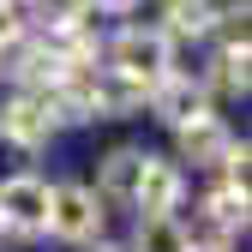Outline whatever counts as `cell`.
Here are the masks:
<instances>
[{"label": "cell", "instance_id": "ac0fdd59", "mask_svg": "<svg viewBox=\"0 0 252 252\" xmlns=\"http://www.w3.org/2000/svg\"><path fill=\"white\" fill-rule=\"evenodd\" d=\"M0 240H6V222H0Z\"/></svg>", "mask_w": 252, "mask_h": 252}, {"label": "cell", "instance_id": "52a82bcc", "mask_svg": "<svg viewBox=\"0 0 252 252\" xmlns=\"http://www.w3.org/2000/svg\"><path fill=\"white\" fill-rule=\"evenodd\" d=\"M144 156H150V150H132V144L108 150V156H102L96 198H108V204H132V192H138V174H144Z\"/></svg>", "mask_w": 252, "mask_h": 252}, {"label": "cell", "instance_id": "5b68a950", "mask_svg": "<svg viewBox=\"0 0 252 252\" xmlns=\"http://www.w3.org/2000/svg\"><path fill=\"white\" fill-rule=\"evenodd\" d=\"M0 132H6L12 144H24V150H36V144H48V132H54V120H48V102L30 90V96H12L6 108H0Z\"/></svg>", "mask_w": 252, "mask_h": 252}, {"label": "cell", "instance_id": "2e32d148", "mask_svg": "<svg viewBox=\"0 0 252 252\" xmlns=\"http://www.w3.org/2000/svg\"><path fill=\"white\" fill-rule=\"evenodd\" d=\"M90 252H120V246H90Z\"/></svg>", "mask_w": 252, "mask_h": 252}, {"label": "cell", "instance_id": "9c48e42d", "mask_svg": "<svg viewBox=\"0 0 252 252\" xmlns=\"http://www.w3.org/2000/svg\"><path fill=\"white\" fill-rule=\"evenodd\" d=\"M132 252H192V234H186L174 216H138Z\"/></svg>", "mask_w": 252, "mask_h": 252}, {"label": "cell", "instance_id": "277c9868", "mask_svg": "<svg viewBox=\"0 0 252 252\" xmlns=\"http://www.w3.org/2000/svg\"><path fill=\"white\" fill-rule=\"evenodd\" d=\"M180 192H186L180 168H174V162H162V156H144V174H138V192H132V204H138L144 216H174Z\"/></svg>", "mask_w": 252, "mask_h": 252}, {"label": "cell", "instance_id": "4fadbf2b", "mask_svg": "<svg viewBox=\"0 0 252 252\" xmlns=\"http://www.w3.org/2000/svg\"><path fill=\"white\" fill-rule=\"evenodd\" d=\"M246 66H252V48H246V42L222 48V84L234 90V96H246V84H252V72H246Z\"/></svg>", "mask_w": 252, "mask_h": 252}, {"label": "cell", "instance_id": "8992f818", "mask_svg": "<svg viewBox=\"0 0 252 252\" xmlns=\"http://www.w3.org/2000/svg\"><path fill=\"white\" fill-rule=\"evenodd\" d=\"M150 102H156V114H162V120L174 126V132L210 114V96H204V84H192V78H162V84L150 90Z\"/></svg>", "mask_w": 252, "mask_h": 252}, {"label": "cell", "instance_id": "9a60e30c", "mask_svg": "<svg viewBox=\"0 0 252 252\" xmlns=\"http://www.w3.org/2000/svg\"><path fill=\"white\" fill-rule=\"evenodd\" d=\"M96 6H102V12H132L138 0H96Z\"/></svg>", "mask_w": 252, "mask_h": 252}, {"label": "cell", "instance_id": "6da1fadb", "mask_svg": "<svg viewBox=\"0 0 252 252\" xmlns=\"http://www.w3.org/2000/svg\"><path fill=\"white\" fill-rule=\"evenodd\" d=\"M108 60H114L108 72H120L126 84H138V90H156L162 78H174V42L162 36V30H144V24L120 30L114 48H108Z\"/></svg>", "mask_w": 252, "mask_h": 252}, {"label": "cell", "instance_id": "5bb4252c", "mask_svg": "<svg viewBox=\"0 0 252 252\" xmlns=\"http://www.w3.org/2000/svg\"><path fill=\"white\" fill-rule=\"evenodd\" d=\"M24 12H18V0H0V42H12V36H24V24H18Z\"/></svg>", "mask_w": 252, "mask_h": 252}, {"label": "cell", "instance_id": "7a4b0ae2", "mask_svg": "<svg viewBox=\"0 0 252 252\" xmlns=\"http://www.w3.org/2000/svg\"><path fill=\"white\" fill-rule=\"evenodd\" d=\"M48 234L60 240H96L102 234V198L90 186H54L48 192Z\"/></svg>", "mask_w": 252, "mask_h": 252}, {"label": "cell", "instance_id": "7c38bea8", "mask_svg": "<svg viewBox=\"0 0 252 252\" xmlns=\"http://www.w3.org/2000/svg\"><path fill=\"white\" fill-rule=\"evenodd\" d=\"M30 18H36L48 36H60V30L84 24V0H30Z\"/></svg>", "mask_w": 252, "mask_h": 252}, {"label": "cell", "instance_id": "ba28073f", "mask_svg": "<svg viewBox=\"0 0 252 252\" xmlns=\"http://www.w3.org/2000/svg\"><path fill=\"white\" fill-rule=\"evenodd\" d=\"M228 150H234V138H228V126L216 120V114L180 126V156H186V162H222Z\"/></svg>", "mask_w": 252, "mask_h": 252}, {"label": "cell", "instance_id": "e0dca14e", "mask_svg": "<svg viewBox=\"0 0 252 252\" xmlns=\"http://www.w3.org/2000/svg\"><path fill=\"white\" fill-rule=\"evenodd\" d=\"M192 252H198V246H192ZM210 252H228V246H210Z\"/></svg>", "mask_w": 252, "mask_h": 252}, {"label": "cell", "instance_id": "3957f363", "mask_svg": "<svg viewBox=\"0 0 252 252\" xmlns=\"http://www.w3.org/2000/svg\"><path fill=\"white\" fill-rule=\"evenodd\" d=\"M48 192H54V186L36 180V174L0 180V222L18 228V234H42V228H48Z\"/></svg>", "mask_w": 252, "mask_h": 252}, {"label": "cell", "instance_id": "30bf717a", "mask_svg": "<svg viewBox=\"0 0 252 252\" xmlns=\"http://www.w3.org/2000/svg\"><path fill=\"white\" fill-rule=\"evenodd\" d=\"M204 216H210L216 234H240L246 228V192L240 186H216V192L204 198Z\"/></svg>", "mask_w": 252, "mask_h": 252}, {"label": "cell", "instance_id": "8fae6325", "mask_svg": "<svg viewBox=\"0 0 252 252\" xmlns=\"http://www.w3.org/2000/svg\"><path fill=\"white\" fill-rule=\"evenodd\" d=\"M216 24V0H168V30L162 36H204Z\"/></svg>", "mask_w": 252, "mask_h": 252}]
</instances>
